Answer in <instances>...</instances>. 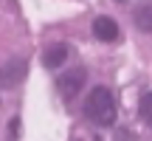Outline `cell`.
I'll list each match as a JSON object with an SVG mask.
<instances>
[{
  "instance_id": "5",
  "label": "cell",
  "mask_w": 152,
  "mask_h": 141,
  "mask_svg": "<svg viewBox=\"0 0 152 141\" xmlns=\"http://www.w3.org/2000/svg\"><path fill=\"white\" fill-rule=\"evenodd\" d=\"M68 45L65 43H54V45H48V48L42 51V65L45 68H51V70H56V68H62L65 65V59H68Z\"/></svg>"
},
{
  "instance_id": "6",
  "label": "cell",
  "mask_w": 152,
  "mask_h": 141,
  "mask_svg": "<svg viewBox=\"0 0 152 141\" xmlns=\"http://www.w3.org/2000/svg\"><path fill=\"white\" fill-rule=\"evenodd\" d=\"M132 20H135V26L141 28V31H152V6L149 3L138 6V9L132 11Z\"/></svg>"
},
{
  "instance_id": "4",
  "label": "cell",
  "mask_w": 152,
  "mask_h": 141,
  "mask_svg": "<svg viewBox=\"0 0 152 141\" xmlns=\"http://www.w3.org/2000/svg\"><path fill=\"white\" fill-rule=\"evenodd\" d=\"M93 37L102 40V43H113L115 37H118V23L113 20V17H96L93 20Z\"/></svg>"
},
{
  "instance_id": "3",
  "label": "cell",
  "mask_w": 152,
  "mask_h": 141,
  "mask_svg": "<svg viewBox=\"0 0 152 141\" xmlns=\"http://www.w3.org/2000/svg\"><path fill=\"white\" fill-rule=\"evenodd\" d=\"M26 73H28V62L23 59V57L9 59L3 68H0V90H11V87H17L23 79H26Z\"/></svg>"
},
{
  "instance_id": "7",
  "label": "cell",
  "mask_w": 152,
  "mask_h": 141,
  "mask_svg": "<svg viewBox=\"0 0 152 141\" xmlns=\"http://www.w3.org/2000/svg\"><path fill=\"white\" fill-rule=\"evenodd\" d=\"M138 110H141V119L152 127V90L141 96V107H138Z\"/></svg>"
},
{
  "instance_id": "2",
  "label": "cell",
  "mask_w": 152,
  "mask_h": 141,
  "mask_svg": "<svg viewBox=\"0 0 152 141\" xmlns=\"http://www.w3.org/2000/svg\"><path fill=\"white\" fill-rule=\"evenodd\" d=\"M85 82H87V70L85 68H68L65 73L56 79V90H59V96L65 99V102H71L76 93L85 87Z\"/></svg>"
},
{
  "instance_id": "1",
  "label": "cell",
  "mask_w": 152,
  "mask_h": 141,
  "mask_svg": "<svg viewBox=\"0 0 152 141\" xmlns=\"http://www.w3.org/2000/svg\"><path fill=\"white\" fill-rule=\"evenodd\" d=\"M85 113H87V119H90L96 127H110L113 124L115 121V99H113V93H110V87L96 85L90 93H87Z\"/></svg>"
},
{
  "instance_id": "8",
  "label": "cell",
  "mask_w": 152,
  "mask_h": 141,
  "mask_svg": "<svg viewBox=\"0 0 152 141\" xmlns=\"http://www.w3.org/2000/svg\"><path fill=\"white\" fill-rule=\"evenodd\" d=\"M9 133H11V138H17V121H11V124H9Z\"/></svg>"
}]
</instances>
